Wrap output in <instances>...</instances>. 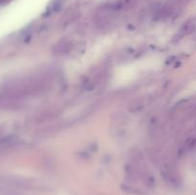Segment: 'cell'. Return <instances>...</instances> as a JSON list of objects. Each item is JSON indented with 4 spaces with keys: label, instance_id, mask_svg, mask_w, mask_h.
<instances>
[{
    "label": "cell",
    "instance_id": "6da1fadb",
    "mask_svg": "<svg viewBox=\"0 0 196 195\" xmlns=\"http://www.w3.org/2000/svg\"><path fill=\"white\" fill-rule=\"evenodd\" d=\"M196 29V24L193 21H188L186 22L182 27H181V30H180V34L181 35H188L191 33H193Z\"/></svg>",
    "mask_w": 196,
    "mask_h": 195
}]
</instances>
